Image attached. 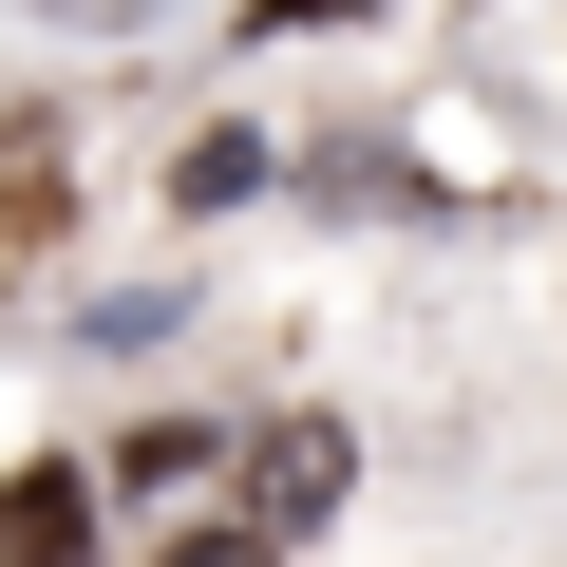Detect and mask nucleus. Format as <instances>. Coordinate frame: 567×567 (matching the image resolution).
<instances>
[{
  "label": "nucleus",
  "mask_w": 567,
  "mask_h": 567,
  "mask_svg": "<svg viewBox=\"0 0 567 567\" xmlns=\"http://www.w3.org/2000/svg\"><path fill=\"white\" fill-rule=\"evenodd\" d=\"M246 511H265V548L322 529V511H341V416H284V435L246 454Z\"/></svg>",
  "instance_id": "obj_1"
},
{
  "label": "nucleus",
  "mask_w": 567,
  "mask_h": 567,
  "mask_svg": "<svg viewBox=\"0 0 567 567\" xmlns=\"http://www.w3.org/2000/svg\"><path fill=\"white\" fill-rule=\"evenodd\" d=\"M20 20H58V39H133V20H171V0H20Z\"/></svg>",
  "instance_id": "obj_3"
},
{
  "label": "nucleus",
  "mask_w": 567,
  "mask_h": 567,
  "mask_svg": "<svg viewBox=\"0 0 567 567\" xmlns=\"http://www.w3.org/2000/svg\"><path fill=\"white\" fill-rule=\"evenodd\" d=\"M171 567H265V548H227V529H189V548H171Z\"/></svg>",
  "instance_id": "obj_4"
},
{
  "label": "nucleus",
  "mask_w": 567,
  "mask_h": 567,
  "mask_svg": "<svg viewBox=\"0 0 567 567\" xmlns=\"http://www.w3.org/2000/svg\"><path fill=\"white\" fill-rule=\"evenodd\" d=\"M0 567H95V492L76 473H20V492H0Z\"/></svg>",
  "instance_id": "obj_2"
}]
</instances>
